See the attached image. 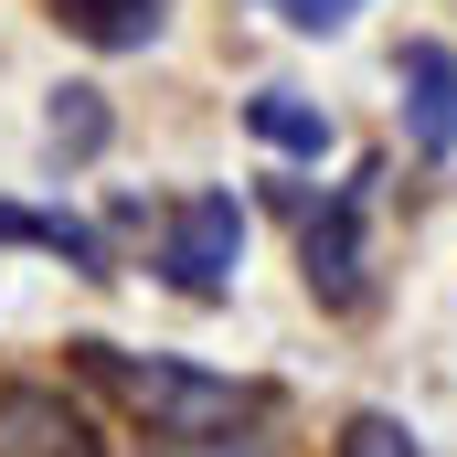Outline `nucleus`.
<instances>
[{
  "label": "nucleus",
  "mask_w": 457,
  "mask_h": 457,
  "mask_svg": "<svg viewBox=\"0 0 457 457\" xmlns=\"http://www.w3.org/2000/svg\"><path fill=\"white\" fill-rule=\"evenodd\" d=\"M266 11H277L287 32H351V21H361L372 0H266Z\"/></svg>",
  "instance_id": "9b49d317"
},
{
  "label": "nucleus",
  "mask_w": 457,
  "mask_h": 457,
  "mask_svg": "<svg viewBox=\"0 0 457 457\" xmlns=\"http://www.w3.org/2000/svg\"><path fill=\"white\" fill-rule=\"evenodd\" d=\"M107 96H96V86H54V96H43V149H54V160H64V170H86V160H96V149H107Z\"/></svg>",
  "instance_id": "1a4fd4ad"
},
{
  "label": "nucleus",
  "mask_w": 457,
  "mask_h": 457,
  "mask_svg": "<svg viewBox=\"0 0 457 457\" xmlns=\"http://www.w3.org/2000/svg\"><path fill=\"white\" fill-rule=\"evenodd\" d=\"M245 266V203L234 192H181L160 213V287L170 298H224Z\"/></svg>",
  "instance_id": "f03ea898"
},
{
  "label": "nucleus",
  "mask_w": 457,
  "mask_h": 457,
  "mask_svg": "<svg viewBox=\"0 0 457 457\" xmlns=\"http://www.w3.org/2000/svg\"><path fill=\"white\" fill-rule=\"evenodd\" d=\"M0 457H107L54 383H0Z\"/></svg>",
  "instance_id": "39448f33"
},
{
  "label": "nucleus",
  "mask_w": 457,
  "mask_h": 457,
  "mask_svg": "<svg viewBox=\"0 0 457 457\" xmlns=\"http://www.w3.org/2000/svg\"><path fill=\"white\" fill-rule=\"evenodd\" d=\"M245 128L266 138V149H287V160H330V107H309V96H287V86H255L245 96Z\"/></svg>",
  "instance_id": "6e6552de"
},
{
  "label": "nucleus",
  "mask_w": 457,
  "mask_h": 457,
  "mask_svg": "<svg viewBox=\"0 0 457 457\" xmlns=\"http://www.w3.org/2000/svg\"><path fill=\"white\" fill-rule=\"evenodd\" d=\"M54 21L75 43H96V54H149L160 21H170V0H54Z\"/></svg>",
  "instance_id": "0eeeda50"
},
{
  "label": "nucleus",
  "mask_w": 457,
  "mask_h": 457,
  "mask_svg": "<svg viewBox=\"0 0 457 457\" xmlns=\"http://www.w3.org/2000/svg\"><path fill=\"white\" fill-rule=\"evenodd\" d=\"M160 457H277L266 436H203V447H160Z\"/></svg>",
  "instance_id": "f8f14e48"
},
{
  "label": "nucleus",
  "mask_w": 457,
  "mask_h": 457,
  "mask_svg": "<svg viewBox=\"0 0 457 457\" xmlns=\"http://www.w3.org/2000/svg\"><path fill=\"white\" fill-rule=\"evenodd\" d=\"M75 372L96 383V394H117L160 447H203V436H234L245 415H255V383H234V372H203V361H138V351L117 341H75Z\"/></svg>",
  "instance_id": "f257e3e1"
},
{
  "label": "nucleus",
  "mask_w": 457,
  "mask_h": 457,
  "mask_svg": "<svg viewBox=\"0 0 457 457\" xmlns=\"http://www.w3.org/2000/svg\"><path fill=\"white\" fill-rule=\"evenodd\" d=\"M0 245H43V255H64L75 277H117L107 234L75 224V213H43V203H0Z\"/></svg>",
  "instance_id": "423d86ee"
},
{
  "label": "nucleus",
  "mask_w": 457,
  "mask_h": 457,
  "mask_svg": "<svg viewBox=\"0 0 457 457\" xmlns=\"http://www.w3.org/2000/svg\"><path fill=\"white\" fill-rule=\"evenodd\" d=\"M341 457H426V447H415L394 415H351V426H341Z\"/></svg>",
  "instance_id": "9d476101"
},
{
  "label": "nucleus",
  "mask_w": 457,
  "mask_h": 457,
  "mask_svg": "<svg viewBox=\"0 0 457 457\" xmlns=\"http://www.w3.org/2000/svg\"><path fill=\"white\" fill-rule=\"evenodd\" d=\"M394 117H404V149L415 160H447L457 149V43L415 32L394 54Z\"/></svg>",
  "instance_id": "20e7f679"
},
{
  "label": "nucleus",
  "mask_w": 457,
  "mask_h": 457,
  "mask_svg": "<svg viewBox=\"0 0 457 457\" xmlns=\"http://www.w3.org/2000/svg\"><path fill=\"white\" fill-rule=\"evenodd\" d=\"M372 181H341L309 224H298V266H309V298L320 309H372V234H361Z\"/></svg>",
  "instance_id": "7ed1b4c3"
}]
</instances>
